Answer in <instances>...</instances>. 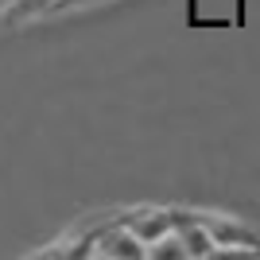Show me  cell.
Wrapping results in <instances>:
<instances>
[{"label":"cell","instance_id":"5b68a950","mask_svg":"<svg viewBox=\"0 0 260 260\" xmlns=\"http://www.w3.org/2000/svg\"><path fill=\"white\" fill-rule=\"evenodd\" d=\"M62 0H12L8 4V16H20V20H27V16H39V12H51L58 8Z\"/></svg>","mask_w":260,"mask_h":260},{"label":"cell","instance_id":"3957f363","mask_svg":"<svg viewBox=\"0 0 260 260\" xmlns=\"http://www.w3.org/2000/svg\"><path fill=\"white\" fill-rule=\"evenodd\" d=\"M124 225L136 233V237L144 241V245H152V241H159L163 233H171L175 229V210H163V206H136L128 210V214L120 217Z\"/></svg>","mask_w":260,"mask_h":260},{"label":"cell","instance_id":"6da1fadb","mask_svg":"<svg viewBox=\"0 0 260 260\" xmlns=\"http://www.w3.org/2000/svg\"><path fill=\"white\" fill-rule=\"evenodd\" d=\"M86 256H101V260H148V245H144L124 221H113V225L98 229V233L89 237Z\"/></svg>","mask_w":260,"mask_h":260},{"label":"cell","instance_id":"7a4b0ae2","mask_svg":"<svg viewBox=\"0 0 260 260\" xmlns=\"http://www.w3.org/2000/svg\"><path fill=\"white\" fill-rule=\"evenodd\" d=\"M175 229L183 237L186 260H210L217 256V241L210 233V225L202 221V214H186V210H175Z\"/></svg>","mask_w":260,"mask_h":260},{"label":"cell","instance_id":"277c9868","mask_svg":"<svg viewBox=\"0 0 260 260\" xmlns=\"http://www.w3.org/2000/svg\"><path fill=\"white\" fill-rule=\"evenodd\" d=\"M148 260H186L179 229H171V233H163L159 241H152V245H148Z\"/></svg>","mask_w":260,"mask_h":260},{"label":"cell","instance_id":"8992f818","mask_svg":"<svg viewBox=\"0 0 260 260\" xmlns=\"http://www.w3.org/2000/svg\"><path fill=\"white\" fill-rule=\"evenodd\" d=\"M8 4H12V0H0V16H8Z\"/></svg>","mask_w":260,"mask_h":260},{"label":"cell","instance_id":"52a82bcc","mask_svg":"<svg viewBox=\"0 0 260 260\" xmlns=\"http://www.w3.org/2000/svg\"><path fill=\"white\" fill-rule=\"evenodd\" d=\"M62 4H74V0H62Z\"/></svg>","mask_w":260,"mask_h":260}]
</instances>
